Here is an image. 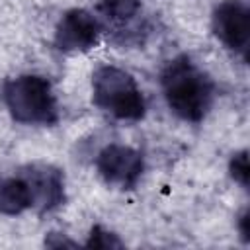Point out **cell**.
I'll return each instance as SVG.
<instances>
[{
    "label": "cell",
    "mask_w": 250,
    "mask_h": 250,
    "mask_svg": "<svg viewBox=\"0 0 250 250\" xmlns=\"http://www.w3.org/2000/svg\"><path fill=\"white\" fill-rule=\"evenodd\" d=\"M160 84L168 107L180 119L189 123L205 119L215 100V84L188 55H180L166 62Z\"/></svg>",
    "instance_id": "obj_1"
},
{
    "label": "cell",
    "mask_w": 250,
    "mask_h": 250,
    "mask_svg": "<svg viewBox=\"0 0 250 250\" xmlns=\"http://www.w3.org/2000/svg\"><path fill=\"white\" fill-rule=\"evenodd\" d=\"M2 100L10 115L23 125H55L59 104L51 82L39 74H20L2 86Z\"/></svg>",
    "instance_id": "obj_2"
},
{
    "label": "cell",
    "mask_w": 250,
    "mask_h": 250,
    "mask_svg": "<svg viewBox=\"0 0 250 250\" xmlns=\"http://www.w3.org/2000/svg\"><path fill=\"white\" fill-rule=\"evenodd\" d=\"M92 102L102 111L123 121H139L146 111L143 90L133 74L113 64H102L94 70Z\"/></svg>",
    "instance_id": "obj_3"
},
{
    "label": "cell",
    "mask_w": 250,
    "mask_h": 250,
    "mask_svg": "<svg viewBox=\"0 0 250 250\" xmlns=\"http://www.w3.org/2000/svg\"><path fill=\"white\" fill-rule=\"evenodd\" d=\"M96 170L107 186L119 189H133L143 176V152L121 143L105 145L96 156Z\"/></svg>",
    "instance_id": "obj_4"
},
{
    "label": "cell",
    "mask_w": 250,
    "mask_h": 250,
    "mask_svg": "<svg viewBox=\"0 0 250 250\" xmlns=\"http://www.w3.org/2000/svg\"><path fill=\"white\" fill-rule=\"evenodd\" d=\"M213 33L230 51L246 59L250 45V10L242 0L221 2L211 18Z\"/></svg>",
    "instance_id": "obj_5"
},
{
    "label": "cell",
    "mask_w": 250,
    "mask_h": 250,
    "mask_svg": "<svg viewBox=\"0 0 250 250\" xmlns=\"http://www.w3.org/2000/svg\"><path fill=\"white\" fill-rule=\"evenodd\" d=\"M102 23L88 10L72 8L64 12L55 29V47L62 53H82L96 47Z\"/></svg>",
    "instance_id": "obj_6"
},
{
    "label": "cell",
    "mask_w": 250,
    "mask_h": 250,
    "mask_svg": "<svg viewBox=\"0 0 250 250\" xmlns=\"http://www.w3.org/2000/svg\"><path fill=\"white\" fill-rule=\"evenodd\" d=\"M29 188L31 209L47 213L62 205L64 201V176L59 168L43 162L27 164L20 172Z\"/></svg>",
    "instance_id": "obj_7"
},
{
    "label": "cell",
    "mask_w": 250,
    "mask_h": 250,
    "mask_svg": "<svg viewBox=\"0 0 250 250\" xmlns=\"http://www.w3.org/2000/svg\"><path fill=\"white\" fill-rule=\"evenodd\" d=\"M27 209H31V195L23 176H0V213L14 217Z\"/></svg>",
    "instance_id": "obj_8"
},
{
    "label": "cell",
    "mask_w": 250,
    "mask_h": 250,
    "mask_svg": "<svg viewBox=\"0 0 250 250\" xmlns=\"http://www.w3.org/2000/svg\"><path fill=\"white\" fill-rule=\"evenodd\" d=\"M141 0H100L98 4L102 21L107 27L111 25L119 33H125V29L133 27L137 18L141 16Z\"/></svg>",
    "instance_id": "obj_9"
},
{
    "label": "cell",
    "mask_w": 250,
    "mask_h": 250,
    "mask_svg": "<svg viewBox=\"0 0 250 250\" xmlns=\"http://www.w3.org/2000/svg\"><path fill=\"white\" fill-rule=\"evenodd\" d=\"M86 246L88 248H115V246H121V240L113 232H109V230L102 229L100 225H96L92 229V232H90V238H88Z\"/></svg>",
    "instance_id": "obj_10"
},
{
    "label": "cell",
    "mask_w": 250,
    "mask_h": 250,
    "mask_svg": "<svg viewBox=\"0 0 250 250\" xmlns=\"http://www.w3.org/2000/svg\"><path fill=\"white\" fill-rule=\"evenodd\" d=\"M229 170H230V176L234 182H238L242 188L248 186V152L242 150V152H236L232 154L230 158V164H229Z\"/></svg>",
    "instance_id": "obj_11"
},
{
    "label": "cell",
    "mask_w": 250,
    "mask_h": 250,
    "mask_svg": "<svg viewBox=\"0 0 250 250\" xmlns=\"http://www.w3.org/2000/svg\"><path fill=\"white\" fill-rule=\"evenodd\" d=\"M246 223H248V213L244 211L242 217H240V234L244 240H248V229H246Z\"/></svg>",
    "instance_id": "obj_12"
}]
</instances>
